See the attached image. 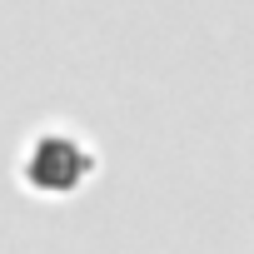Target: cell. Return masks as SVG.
Here are the masks:
<instances>
[{
  "mask_svg": "<svg viewBox=\"0 0 254 254\" xmlns=\"http://www.w3.org/2000/svg\"><path fill=\"white\" fill-rule=\"evenodd\" d=\"M85 170H90V155H85L75 140H65V135H45V140L35 145L30 165H25L30 185H35V190H50V194L75 190V185L85 180Z\"/></svg>",
  "mask_w": 254,
  "mask_h": 254,
  "instance_id": "obj_1",
  "label": "cell"
}]
</instances>
